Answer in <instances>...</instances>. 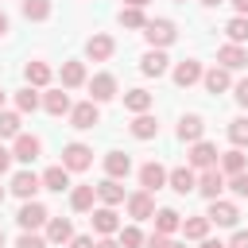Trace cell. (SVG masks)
<instances>
[{
	"label": "cell",
	"instance_id": "35",
	"mask_svg": "<svg viewBox=\"0 0 248 248\" xmlns=\"http://www.w3.org/2000/svg\"><path fill=\"white\" fill-rule=\"evenodd\" d=\"M229 140H232V147H248V116L229 120Z\"/></svg>",
	"mask_w": 248,
	"mask_h": 248
},
{
	"label": "cell",
	"instance_id": "34",
	"mask_svg": "<svg viewBox=\"0 0 248 248\" xmlns=\"http://www.w3.org/2000/svg\"><path fill=\"white\" fill-rule=\"evenodd\" d=\"M182 232H186V240L209 236V217H190V221H182Z\"/></svg>",
	"mask_w": 248,
	"mask_h": 248
},
{
	"label": "cell",
	"instance_id": "29",
	"mask_svg": "<svg viewBox=\"0 0 248 248\" xmlns=\"http://www.w3.org/2000/svg\"><path fill=\"white\" fill-rule=\"evenodd\" d=\"M93 198H97V186H74L70 205H74L78 213H85V209H93Z\"/></svg>",
	"mask_w": 248,
	"mask_h": 248
},
{
	"label": "cell",
	"instance_id": "40",
	"mask_svg": "<svg viewBox=\"0 0 248 248\" xmlns=\"http://www.w3.org/2000/svg\"><path fill=\"white\" fill-rule=\"evenodd\" d=\"M140 244H143V232H140L136 225L120 229V248H140Z\"/></svg>",
	"mask_w": 248,
	"mask_h": 248
},
{
	"label": "cell",
	"instance_id": "2",
	"mask_svg": "<svg viewBox=\"0 0 248 248\" xmlns=\"http://www.w3.org/2000/svg\"><path fill=\"white\" fill-rule=\"evenodd\" d=\"M46 217H50V213H46V205H43V202H35V198H27V202L19 205V213H16V221H19V229H23V232H35L39 225H46Z\"/></svg>",
	"mask_w": 248,
	"mask_h": 248
},
{
	"label": "cell",
	"instance_id": "55",
	"mask_svg": "<svg viewBox=\"0 0 248 248\" xmlns=\"http://www.w3.org/2000/svg\"><path fill=\"white\" fill-rule=\"evenodd\" d=\"M0 248H4V229H0Z\"/></svg>",
	"mask_w": 248,
	"mask_h": 248
},
{
	"label": "cell",
	"instance_id": "30",
	"mask_svg": "<svg viewBox=\"0 0 248 248\" xmlns=\"http://www.w3.org/2000/svg\"><path fill=\"white\" fill-rule=\"evenodd\" d=\"M23 78H27V85H46L50 81V66L46 62H27V70H23Z\"/></svg>",
	"mask_w": 248,
	"mask_h": 248
},
{
	"label": "cell",
	"instance_id": "13",
	"mask_svg": "<svg viewBox=\"0 0 248 248\" xmlns=\"http://www.w3.org/2000/svg\"><path fill=\"white\" fill-rule=\"evenodd\" d=\"M194 81H202V62H194V58L178 62V66H174V85H178V89H190Z\"/></svg>",
	"mask_w": 248,
	"mask_h": 248
},
{
	"label": "cell",
	"instance_id": "14",
	"mask_svg": "<svg viewBox=\"0 0 248 248\" xmlns=\"http://www.w3.org/2000/svg\"><path fill=\"white\" fill-rule=\"evenodd\" d=\"M89 93H93L89 101H97V105H101V101H112V97H116V78H112V74H97V78L89 81Z\"/></svg>",
	"mask_w": 248,
	"mask_h": 248
},
{
	"label": "cell",
	"instance_id": "45",
	"mask_svg": "<svg viewBox=\"0 0 248 248\" xmlns=\"http://www.w3.org/2000/svg\"><path fill=\"white\" fill-rule=\"evenodd\" d=\"M66 248H93V236H70Z\"/></svg>",
	"mask_w": 248,
	"mask_h": 248
},
{
	"label": "cell",
	"instance_id": "7",
	"mask_svg": "<svg viewBox=\"0 0 248 248\" xmlns=\"http://www.w3.org/2000/svg\"><path fill=\"white\" fill-rule=\"evenodd\" d=\"M217 62H221L225 70H244V66H248V50H244L240 43H225V46L217 50Z\"/></svg>",
	"mask_w": 248,
	"mask_h": 248
},
{
	"label": "cell",
	"instance_id": "24",
	"mask_svg": "<svg viewBox=\"0 0 248 248\" xmlns=\"http://www.w3.org/2000/svg\"><path fill=\"white\" fill-rule=\"evenodd\" d=\"M66 186H70V170H66V167H46V170H43V190L62 194Z\"/></svg>",
	"mask_w": 248,
	"mask_h": 248
},
{
	"label": "cell",
	"instance_id": "48",
	"mask_svg": "<svg viewBox=\"0 0 248 248\" xmlns=\"http://www.w3.org/2000/svg\"><path fill=\"white\" fill-rule=\"evenodd\" d=\"M232 8H236V16H248V0H232Z\"/></svg>",
	"mask_w": 248,
	"mask_h": 248
},
{
	"label": "cell",
	"instance_id": "53",
	"mask_svg": "<svg viewBox=\"0 0 248 248\" xmlns=\"http://www.w3.org/2000/svg\"><path fill=\"white\" fill-rule=\"evenodd\" d=\"M202 4H205V8H217V4H225V0H202Z\"/></svg>",
	"mask_w": 248,
	"mask_h": 248
},
{
	"label": "cell",
	"instance_id": "20",
	"mask_svg": "<svg viewBox=\"0 0 248 248\" xmlns=\"http://www.w3.org/2000/svg\"><path fill=\"white\" fill-rule=\"evenodd\" d=\"M74 236V225L66 217H46V244H66Z\"/></svg>",
	"mask_w": 248,
	"mask_h": 248
},
{
	"label": "cell",
	"instance_id": "22",
	"mask_svg": "<svg viewBox=\"0 0 248 248\" xmlns=\"http://www.w3.org/2000/svg\"><path fill=\"white\" fill-rule=\"evenodd\" d=\"M43 108H46L50 116H66L74 105H70V97H66L62 89H50V93H43Z\"/></svg>",
	"mask_w": 248,
	"mask_h": 248
},
{
	"label": "cell",
	"instance_id": "36",
	"mask_svg": "<svg viewBox=\"0 0 248 248\" xmlns=\"http://www.w3.org/2000/svg\"><path fill=\"white\" fill-rule=\"evenodd\" d=\"M16 105H19V112H35V108L43 105V97L35 93V85H27V89H19V93H16Z\"/></svg>",
	"mask_w": 248,
	"mask_h": 248
},
{
	"label": "cell",
	"instance_id": "54",
	"mask_svg": "<svg viewBox=\"0 0 248 248\" xmlns=\"http://www.w3.org/2000/svg\"><path fill=\"white\" fill-rule=\"evenodd\" d=\"M0 108H4V89H0Z\"/></svg>",
	"mask_w": 248,
	"mask_h": 248
},
{
	"label": "cell",
	"instance_id": "50",
	"mask_svg": "<svg viewBox=\"0 0 248 248\" xmlns=\"http://www.w3.org/2000/svg\"><path fill=\"white\" fill-rule=\"evenodd\" d=\"M93 248H120V244H116V240H97Z\"/></svg>",
	"mask_w": 248,
	"mask_h": 248
},
{
	"label": "cell",
	"instance_id": "8",
	"mask_svg": "<svg viewBox=\"0 0 248 248\" xmlns=\"http://www.w3.org/2000/svg\"><path fill=\"white\" fill-rule=\"evenodd\" d=\"M198 190L213 202V198H221V190H225V174L217 170V167H205L202 174H198Z\"/></svg>",
	"mask_w": 248,
	"mask_h": 248
},
{
	"label": "cell",
	"instance_id": "58",
	"mask_svg": "<svg viewBox=\"0 0 248 248\" xmlns=\"http://www.w3.org/2000/svg\"><path fill=\"white\" fill-rule=\"evenodd\" d=\"M178 4H186V0H178Z\"/></svg>",
	"mask_w": 248,
	"mask_h": 248
},
{
	"label": "cell",
	"instance_id": "41",
	"mask_svg": "<svg viewBox=\"0 0 248 248\" xmlns=\"http://www.w3.org/2000/svg\"><path fill=\"white\" fill-rule=\"evenodd\" d=\"M229 190H232L236 198H248V170H240V174H232V182H229Z\"/></svg>",
	"mask_w": 248,
	"mask_h": 248
},
{
	"label": "cell",
	"instance_id": "3",
	"mask_svg": "<svg viewBox=\"0 0 248 248\" xmlns=\"http://www.w3.org/2000/svg\"><path fill=\"white\" fill-rule=\"evenodd\" d=\"M70 124H74L78 132L97 128V124H101V108H97V101H81V105H74V108H70Z\"/></svg>",
	"mask_w": 248,
	"mask_h": 248
},
{
	"label": "cell",
	"instance_id": "52",
	"mask_svg": "<svg viewBox=\"0 0 248 248\" xmlns=\"http://www.w3.org/2000/svg\"><path fill=\"white\" fill-rule=\"evenodd\" d=\"M124 4H132V8H143V4H147V0H124Z\"/></svg>",
	"mask_w": 248,
	"mask_h": 248
},
{
	"label": "cell",
	"instance_id": "9",
	"mask_svg": "<svg viewBox=\"0 0 248 248\" xmlns=\"http://www.w3.org/2000/svg\"><path fill=\"white\" fill-rule=\"evenodd\" d=\"M140 186H143L147 194L163 190V186H167V170H163L159 163H143V167H140Z\"/></svg>",
	"mask_w": 248,
	"mask_h": 248
},
{
	"label": "cell",
	"instance_id": "51",
	"mask_svg": "<svg viewBox=\"0 0 248 248\" xmlns=\"http://www.w3.org/2000/svg\"><path fill=\"white\" fill-rule=\"evenodd\" d=\"M0 35H8V16L0 12Z\"/></svg>",
	"mask_w": 248,
	"mask_h": 248
},
{
	"label": "cell",
	"instance_id": "1",
	"mask_svg": "<svg viewBox=\"0 0 248 248\" xmlns=\"http://www.w3.org/2000/svg\"><path fill=\"white\" fill-rule=\"evenodd\" d=\"M143 39H147L151 46L163 50V46H170V43L178 39V31H174L170 19H147V23H143Z\"/></svg>",
	"mask_w": 248,
	"mask_h": 248
},
{
	"label": "cell",
	"instance_id": "6",
	"mask_svg": "<svg viewBox=\"0 0 248 248\" xmlns=\"http://www.w3.org/2000/svg\"><path fill=\"white\" fill-rule=\"evenodd\" d=\"M205 217H209V225H225V229H232V225H236V217H240V209H236L232 202H221V198H213Z\"/></svg>",
	"mask_w": 248,
	"mask_h": 248
},
{
	"label": "cell",
	"instance_id": "23",
	"mask_svg": "<svg viewBox=\"0 0 248 248\" xmlns=\"http://www.w3.org/2000/svg\"><path fill=\"white\" fill-rule=\"evenodd\" d=\"M105 170H108V178H128L132 159H128L124 151H108V155H105Z\"/></svg>",
	"mask_w": 248,
	"mask_h": 248
},
{
	"label": "cell",
	"instance_id": "27",
	"mask_svg": "<svg viewBox=\"0 0 248 248\" xmlns=\"http://www.w3.org/2000/svg\"><path fill=\"white\" fill-rule=\"evenodd\" d=\"M151 217H155V232H163V236H170L174 229H182V217L174 209H155Z\"/></svg>",
	"mask_w": 248,
	"mask_h": 248
},
{
	"label": "cell",
	"instance_id": "21",
	"mask_svg": "<svg viewBox=\"0 0 248 248\" xmlns=\"http://www.w3.org/2000/svg\"><path fill=\"white\" fill-rule=\"evenodd\" d=\"M132 136H136V140H155V136H159V120H155L151 112H136V120H132Z\"/></svg>",
	"mask_w": 248,
	"mask_h": 248
},
{
	"label": "cell",
	"instance_id": "42",
	"mask_svg": "<svg viewBox=\"0 0 248 248\" xmlns=\"http://www.w3.org/2000/svg\"><path fill=\"white\" fill-rule=\"evenodd\" d=\"M16 248H46V236H35V232H23L16 240Z\"/></svg>",
	"mask_w": 248,
	"mask_h": 248
},
{
	"label": "cell",
	"instance_id": "15",
	"mask_svg": "<svg viewBox=\"0 0 248 248\" xmlns=\"http://www.w3.org/2000/svg\"><path fill=\"white\" fill-rule=\"evenodd\" d=\"M167 182H170L174 194H190V190H198V174H194L190 167H174V170L167 174Z\"/></svg>",
	"mask_w": 248,
	"mask_h": 248
},
{
	"label": "cell",
	"instance_id": "43",
	"mask_svg": "<svg viewBox=\"0 0 248 248\" xmlns=\"http://www.w3.org/2000/svg\"><path fill=\"white\" fill-rule=\"evenodd\" d=\"M174 240H167L163 232H151V236H143V248H170Z\"/></svg>",
	"mask_w": 248,
	"mask_h": 248
},
{
	"label": "cell",
	"instance_id": "19",
	"mask_svg": "<svg viewBox=\"0 0 248 248\" xmlns=\"http://www.w3.org/2000/svg\"><path fill=\"white\" fill-rule=\"evenodd\" d=\"M128 213H132L136 221H147V217L155 213V202H151V194H147V190H136V194L128 198Z\"/></svg>",
	"mask_w": 248,
	"mask_h": 248
},
{
	"label": "cell",
	"instance_id": "16",
	"mask_svg": "<svg viewBox=\"0 0 248 248\" xmlns=\"http://www.w3.org/2000/svg\"><path fill=\"white\" fill-rule=\"evenodd\" d=\"M112 50H116L112 35H93V39L85 43V54H89L93 62H105V58H112Z\"/></svg>",
	"mask_w": 248,
	"mask_h": 248
},
{
	"label": "cell",
	"instance_id": "49",
	"mask_svg": "<svg viewBox=\"0 0 248 248\" xmlns=\"http://www.w3.org/2000/svg\"><path fill=\"white\" fill-rule=\"evenodd\" d=\"M202 248H225L221 240H209V236H202Z\"/></svg>",
	"mask_w": 248,
	"mask_h": 248
},
{
	"label": "cell",
	"instance_id": "37",
	"mask_svg": "<svg viewBox=\"0 0 248 248\" xmlns=\"http://www.w3.org/2000/svg\"><path fill=\"white\" fill-rule=\"evenodd\" d=\"M27 19H50V0H23Z\"/></svg>",
	"mask_w": 248,
	"mask_h": 248
},
{
	"label": "cell",
	"instance_id": "38",
	"mask_svg": "<svg viewBox=\"0 0 248 248\" xmlns=\"http://www.w3.org/2000/svg\"><path fill=\"white\" fill-rule=\"evenodd\" d=\"M19 136V116L0 108V140H16Z\"/></svg>",
	"mask_w": 248,
	"mask_h": 248
},
{
	"label": "cell",
	"instance_id": "17",
	"mask_svg": "<svg viewBox=\"0 0 248 248\" xmlns=\"http://www.w3.org/2000/svg\"><path fill=\"white\" fill-rule=\"evenodd\" d=\"M202 132H205V120H202L198 112H190V116H182V120H178V140L198 143V140H202Z\"/></svg>",
	"mask_w": 248,
	"mask_h": 248
},
{
	"label": "cell",
	"instance_id": "4",
	"mask_svg": "<svg viewBox=\"0 0 248 248\" xmlns=\"http://www.w3.org/2000/svg\"><path fill=\"white\" fill-rule=\"evenodd\" d=\"M39 151H43V140L39 136H27V132H19L16 143H12V159H19V163H35Z\"/></svg>",
	"mask_w": 248,
	"mask_h": 248
},
{
	"label": "cell",
	"instance_id": "18",
	"mask_svg": "<svg viewBox=\"0 0 248 248\" xmlns=\"http://www.w3.org/2000/svg\"><path fill=\"white\" fill-rule=\"evenodd\" d=\"M190 167H217V147L213 143H205V140H198L194 147H190Z\"/></svg>",
	"mask_w": 248,
	"mask_h": 248
},
{
	"label": "cell",
	"instance_id": "57",
	"mask_svg": "<svg viewBox=\"0 0 248 248\" xmlns=\"http://www.w3.org/2000/svg\"><path fill=\"white\" fill-rule=\"evenodd\" d=\"M0 202H4V186H0Z\"/></svg>",
	"mask_w": 248,
	"mask_h": 248
},
{
	"label": "cell",
	"instance_id": "12",
	"mask_svg": "<svg viewBox=\"0 0 248 248\" xmlns=\"http://www.w3.org/2000/svg\"><path fill=\"white\" fill-rule=\"evenodd\" d=\"M167 62H170V58H167L159 46H151V50L140 58V70H143L147 78H163V74H167Z\"/></svg>",
	"mask_w": 248,
	"mask_h": 248
},
{
	"label": "cell",
	"instance_id": "25",
	"mask_svg": "<svg viewBox=\"0 0 248 248\" xmlns=\"http://www.w3.org/2000/svg\"><path fill=\"white\" fill-rule=\"evenodd\" d=\"M202 81H205V89H209V93H225V89L232 85L225 66H213V70H205V74H202Z\"/></svg>",
	"mask_w": 248,
	"mask_h": 248
},
{
	"label": "cell",
	"instance_id": "33",
	"mask_svg": "<svg viewBox=\"0 0 248 248\" xmlns=\"http://www.w3.org/2000/svg\"><path fill=\"white\" fill-rule=\"evenodd\" d=\"M225 35H229V43H248V16H232L225 23Z\"/></svg>",
	"mask_w": 248,
	"mask_h": 248
},
{
	"label": "cell",
	"instance_id": "39",
	"mask_svg": "<svg viewBox=\"0 0 248 248\" xmlns=\"http://www.w3.org/2000/svg\"><path fill=\"white\" fill-rule=\"evenodd\" d=\"M120 23H124V27H143V23H147V19H143V8L124 4V8H120Z\"/></svg>",
	"mask_w": 248,
	"mask_h": 248
},
{
	"label": "cell",
	"instance_id": "26",
	"mask_svg": "<svg viewBox=\"0 0 248 248\" xmlns=\"http://www.w3.org/2000/svg\"><path fill=\"white\" fill-rule=\"evenodd\" d=\"M97 198H101L105 205H120V202H124V186H120V178H105V182L97 186Z\"/></svg>",
	"mask_w": 248,
	"mask_h": 248
},
{
	"label": "cell",
	"instance_id": "47",
	"mask_svg": "<svg viewBox=\"0 0 248 248\" xmlns=\"http://www.w3.org/2000/svg\"><path fill=\"white\" fill-rule=\"evenodd\" d=\"M8 167H12V151H8V147H0V174H4Z\"/></svg>",
	"mask_w": 248,
	"mask_h": 248
},
{
	"label": "cell",
	"instance_id": "44",
	"mask_svg": "<svg viewBox=\"0 0 248 248\" xmlns=\"http://www.w3.org/2000/svg\"><path fill=\"white\" fill-rule=\"evenodd\" d=\"M225 248H248V232H244V229H236V232H232V240H229Z\"/></svg>",
	"mask_w": 248,
	"mask_h": 248
},
{
	"label": "cell",
	"instance_id": "28",
	"mask_svg": "<svg viewBox=\"0 0 248 248\" xmlns=\"http://www.w3.org/2000/svg\"><path fill=\"white\" fill-rule=\"evenodd\" d=\"M124 108L128 112H147L151 108V93L147 89H128L124 93Z\"/></svg>",
	"mask_w": 248,
	"mask_h": 248
},
{
	"label": "cell",
	"instance_id": "46",
	"mask_svg": "<svg viewBox=\"0 0 248 248\" xmlns=\"http://www.w3.org/2000/svg\"><path fill=\"white\" fill-rule=\"evenodd\" d=\"M236 105H244V108H248V78H244V81H236Z\"/></svg>",
	"mask_w": 248,
	"mask_h": 248
},
{
	"label": "cell",
	"instance_id": "56",
	"mask_svg": "<svg viewBox=\"0 0 248 248\" xmlns=\"http://www.w3.org/2000/svg\"><path fill=\"white\" fill-rule=\"evenodd\" d=\"M170 248H186V244H170Z\"/></svg>",
	"mask_w": 248,
	"mask_h": 248
},
{
	"label": "cell",
	"instance_id": "32",
	"mask_svg": "<svg viewBox=\"0 0 248 248\" xmlns=\"http://www.w3.org/2000/svg\"><path fill=\"white\" fill-rule=\"evenodd\" d=\"M244 163H248V159H244V147H232V151L221 155V170H225V174H240Z\"/></svg>",
	"mask_w": 248,
	"mask_h": 248
},
{
	"label": "cell",
	"instance_id": "10",
	"mask_svg": "<svg viewBox=\"0 0 248 248\" xmlns=\"http://www.w3.org/2000/svg\"><path fill=\"white\" fill-rule=\"evenodd\" d=\"M39 190H43V178H39V174H31V170H19V174L12 178V194H19L23 202H27V198H35Z\"/></svg>",
	"mask_w": 248,
	"mask_h": 248
},
{
	"label": "cell",
	"instance_id": "31",
	"mask_svg": "<svg viewBox=\"0 0 248 248\" xmlns=\"http://www.w3.org/2000/svg\"><path fill=\"white\" fill-rule=\"evenodd\" d=\"M85 81V66L81 62H62V85L66 89H78Z\"/></svg>",
	"mask_w": 248,
	"mask_h": 248
},
{
	"label": "cell",
	"instance_id": "11",
	"mask_svg": "<svg viewBox=\"0 0 248 248\" xmlns=\"http://www.w3.org/2000/svg\"><path fill=\"white\" fill-rule=\"evenodd\" d=\"M93 229L101 232V236H108V232H120V217H116V209L112 205H101V209H93Z\"/></svg>",
	"mask_w": 248,
	"mask_h": 248
},
{
	"label": "cell",
	"instance_id": "5",
	"mask_svg": "<svg viewBox=\"0 0 248 248\" xmlns=\"http://www.w3.org/2000/svg\"><path fill=\"white\" fill-rule=\"evenodd\" d=\"M89 163H93V151L85 143H66L62 147V167L66 170H85Z\"/></svg>",
	"mask_w": 248,
	"mask_h": 248
}]
</instances>
